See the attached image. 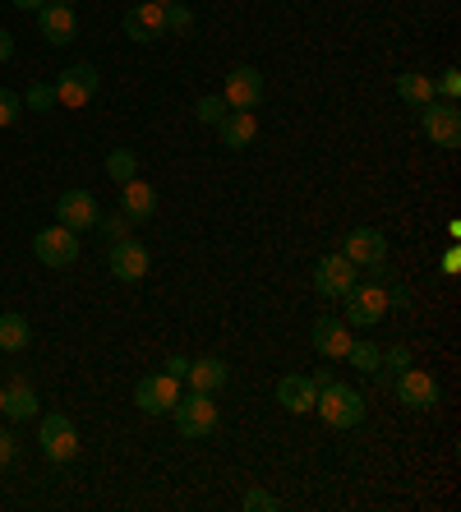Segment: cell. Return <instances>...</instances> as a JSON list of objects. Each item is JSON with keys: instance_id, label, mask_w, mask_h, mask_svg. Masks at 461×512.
I'll return each mask as SVG.
<instances>
[{"instance_id": "836d02e7", "label": "cell", "mask_w": 461, "mask_h": 512, "mask_svg": "<svg viewBox=\"0 0 461 512\" xmlns=\"http://www.w3.org/2000/svg\"><path fill=\"white\" fill-rule=\"evenodd\" d=\"M383 365H388V370H406V365H411V351H406V346H388V351H383Z\"/></svg>"}, {"instance_id": "b9f144b4", "label": "cell", "mask_w": 461, "mask_h": 512, "mask_svg": "<svg viewBox=\"0 0 461 512\" xmlns=\"http://www.w3.org/2000/svg\"><path fill=\"white\" fill-rule=\"evenodd\" d=\"M60 5H74V0H60Z\"/></svg>"}, {"instance_id": "60d3db41", "label": "cell", "mask_w": 461, "mask_h": 512, "mask_svg": "<svg viewBox=\"0 0 461 512\" xmlns=\"http://www.w3.org/2000/svg\"><path fill=\"white\" fill-rule=\"evenodd\" d=\"M153 5H171V0H153Z\"/></svg>"}, {"instance_id": "e575fe53", "label": "cell", "mask_w": 461, "mask_h": 512, "mask_svg": "<svg viewBox=\"0 0 461 512\" xmlns=\"http://www.w3.org/2000/svg\"><path fill=\"white\" fill-rule=\"evenodd\" d=\"M383 291H388V305H392V310H411V291H406V286L392 282V286H383Z\"/></svg>"}, {"instance_id": "ffe728a7", "label": "cell", "mask_w": 461, "mask_h": 512, "mask_svg": "<svg viewBox=\"0 0 461 512\" xmlns=\"http://www.w3.org/2000/svg\"><path fill=\"white\" fill-rule=\"evenodd\" d=\"M217 134H222L226 148H249V143L259 139V120H254V111H226L217 120Z\"/></svg>"}, {"instance_id": "4fadbf2b", "label": "cell", "mask_w": 461, "mask_h": 512, "mask_svg": "<svg viewBox=\"0 0 461 512\" xmlns=\"http://www.w3.org/2000/svg\"><path fill=\"white\" fill-rule=\"evenodd\" d=\"M37 33L47 37L51 47H65L79 37V19H74V5H60V0H47L37 10Z\"/></svg>"}, {"instance_id": "e0dca14e", "label": "cell", "mask_w": 461, "mask_h": 512, "mask_svg": "<svg viewBox=\"0 0 461 512\" xmlns=\"http://www.w3.org/2000/svg\"><path fill=\"white\" fill-rule=\"evenodd\" d=\"M346 346H351V323L323 314V319L314 323V351H319L323 360H342Z\"/></svg>"}, {"instance_id": "f1b7e54d", "label": "cell", "mask_w": 461, "mask_h": 512, "mask_svg": "<svg viewBox=\"0 0 461 512\" xmlns=\"http://www.w3.org/2000/svg\"><path fill=\"white\" fill-rule=\"evenodd\" d=\"M97 231H102V236H107L111 245H116V240L130 236V217H125V213H107V217H97Z\"/></svg>"}, {"instance_id": "d6a6232c", "label": "cell", "mask_w": 461, "mask_h": 512, "mask_svg": "<svg viewBox=\"0 0 461 512\" xmlns=\"http://www.w3.org/2000/svg\"><path fill=\"white\" fill-rule=\"evenodd\" d=\"M434 93H443V102H457V97H461V70H443V74H438Z\"/></svg>"}, {"instance_id": "603a6c76", "label": "cell", "mask_w": 461, "mask_h": 512, "mask_svg": "<svg viewBox=\"0 0 461 512\" xmlns=\"http://www.w3.org/2000/svg\"><path fill=\"white\" fill-rule=\"evenodd\" d=\"M397 97L402 102H411V107H425V102H434V79L429 74H397Z\"/></svg>"}, {"instance_id": "277c9868", "label": "cell", "mask_w": 461, "mask_h": 512, "mask_svg": "<svg viewBox=\"0 0 461 512\" xmlns=\"http://www.w3.org/2000/svg\"><path fill=\"white\" fill-rule=\"evenodd\" d=\"M37 443H42L47 462L65 466V462H74V457H79V429H74V420L65 416V411H51V416H42Z\"/></svg>"}, {"instance_id": "484cf974", "label": "cell", "mask_w": 461, "mask_h": 512, "mask_svg": "<svg viewBox=\"0 0 461 512\" xmlns=\"http://www.w3.org/2000/svg\"><path fill=\"white\" fill-rule=\"evenodd\" d=\"M107 176L116 180V185L134 180V176H139V157H134L130 148H111V153H107Z\"/></svg>"}, {"instance_id": "7bdbcfd3", "label": "cell", "mask_w": 461, "mask_h": 512, "mask_svg": "<svg viewBox=\"0 0 461 512\" xmlns=\"http://www.w3.org/2000/svg\"><path fill=\"white\" fill-rule=\"evenodd\" d=\"M0 402H5V388H0Z\"/></svg>"}, {"instance_id": "d590c367", "label": "cell", "mask_w": 461, "mask_h": 512, "mask_svg": "<svg viewBox=\"0 0 461 512\" xmlns=\"http://www.w3.org/2000/svg\"><path fill=\"white\" fill-rule=\"evenodd\" d=\"M14 443H19V439H14L10 429H0V466L14 462Z\"/></svg>"}, {"instance_id": "ba28073f", "label": "cell", "mask_w": 461, "mask_h": 512, "mask_svg": "<svg viewBox=\"0 0 461 512\" xmlns=\"http://www.w3.org/2000/svg\"><path fill=\"white\" fill-rule=\"evenodd\" d=\"M97 88H102V74H97L88 60H79V65H70V70L56 79V102H65V107H88L97 97Z\"/></svg>"}, {"instance_id": "8992f818", "label": "cell", "mask_w": 461, "mask_h": 512, "mask_svg": "<svg viewBox=\"0 0 461 512\" xmlns=\"http://www.w3.org/2000/svg\"><path fill=\"white\" fill-rule=\"evenodd\" d=\"M33 254H37V263H47V268H70L74 259H79V231H70V227H42L33 236Z\"/></svg>"}, {"instance_id": "d6986e66", "label": "cell", "mask_w": 461, "mask_h": 512, "mask_svg": "<svg viewBox=\"0 0 461 512\" xmlns=\"http://www.w3.org/2000/svg\"><path fill=\"white\" fill-rule=\"evenodd\" d=\"M314 397H319V388H314V379H305V374H286V379L277 383V402H282L291 416L314 411Z\"/></svg>"}, {"instance_id": "9c48e42d", "label": "cell", "mask_w": 461, "mask_h": 512, "mask_svg": "<svg viewBox=\"0 0 461 512\" xmlns=\"http://www.w3.org/2000/svg\"><path fill=\"white\" fill-rule=\"evenodd\" d=\"M355 273H360V268H355L346 254H328V259L314 263V291H319V296L342 300L346 291L355 286Z\"/></svg>"}, {"instance_id": "d4e9b609", "label": "cell", "mask_w": 461, "mask_h": 512, "mask_svg": "<svg viewBox=\"0 0 461 512\" xmlns=\"http://www.w3.org/2000/svg\"><path fill=\"white\" fill-rule=\"evenodd\" d=\"M342 360H351L360 374H379V365H383V351L374 342H355L351 337V346H346V356Z\"/></svg>"}, {"instance_id": "f35d334b", "label": "cell", "mask_w": 461, "mask_h": 512, "mask_svg": "<svg viewBox=\"0 0 461 512\" xmlns=\"http://www.w3.org/2000/svg\"><path fill=\"white\" fill-rule=\"evenodd\" d=\"M10 56H14V37L5 33V28H0V65H5Z\"/></svg>"}, {"instance_id": "44dd1931", "label": "cell", "mask_w": 461, "mask_h": 512, "mask_svg": "<svg viewBox=\"0 0 461 512\" xmlns=\"http://www.w3.org/2000/svg\"><path fill=\"white\" fill-rule=\"evenodd\" d=\"M190 388H199V393H217V388H226V379H231V370H226V360L208 356V360H190Z\"/></svg>"}, {"instance_id": "4316f807", "label": "cell", "mask_w": 461, "mask_h": 512, "mask_svg": "<svg viewBox=\"0 0 461 512\" xmlns=\"http://www.w3.org/2000/svg\"><path fill=\"white\" fill-rule=\"evenodd\" d=\"M24 107H33V111H56V84H28Z\"/></svg>"}, {"instance_id": "7402d4cb", "label": "cell", "mask_w": 461, "mask_h": 512, "mask_svg": "<svg viewBox=\"0 0 461 512\" xmlns=\"http://www.w3.org/2000/svg\"><path fill=\"white\" fill-rule=\"evenodd\" d=\"M0 416H10V420H33L37 416V393L28 388L24 379L10 383L5 388V402H0Z\"/></svg>"}, {"instance_id": "5b68a950", "label": "cell", "mask_w": 461, "mask_h": 512, "mask_svg": "<svg viewBox=\"0 0 461 512\" xmlns=\"http://www.w3.org/2000/svg\"><path fill=\"white\" fill-rule=\"evenodd\" d=\"M420 130L434 148H457L461 143V111L457 102H425L420 107Z\"/></svg>"}, {"instance_id": "8d00e7d4", "label": "cell", "mask_w": 461, "mask_h": 512, "mask_svg": "<svg viewBox=\"0 0 461 512\" xmlns=\"http://www.w3.org/2000/svg\"><path fill=\"white\" fill-rule=\"evenodd\" d=\"M166 374H171V379H185V374H190V360H185V356H171V360H166Z\"/></svg>"}, {"instance_id": "7a4b0ae2", "label": "cell", "mask_w": 461, "mask_h": 512, "mask_svg": "<svg viewBox=\"0 0 461 512\" xmlns=\"http://www.w3.org/2000/svg\"><path fill=\"white\" fill-rule=\"evenodd\" d=\"M171 416H176V429H180V439H208L217 429V402H213V393H199L194 388L190 397L180 393V402L171 406Z\"/></svg>"}, {"instance_id": "8fae6325", "label": "cell", "mask_w": 461, "mask_h": 512, "mask_svg": "<svg viewBox=\"0 0 461 512\" xmlns=\"http://www.w3.org/2000/svg\"><path fill=\"white\" fill-rule=\"evenodd\" d=\"M438 397H443V393H438V379H434V374L411 370V365L397 374V402H402V406H411V411H434Z\"/></svg>"}, {"instance_id": "2e32d148", "label": "cell", "mask_w": 461, "mask_h": 512, "mask_svg": "<svg viewBox=\"0 0 461 512\" xmlns=\"http://www.w3.org/2000/svg\"><path fill=\"white\" fill-rule=\"evenodd\" d=\"M148 268H153V259H148V250L139 240L125 236L111 245V277L116 282H139V277H148Z\"/></svg>"}, {"instance_id": "cb8c5ba5", "label": "cell", "mask_w": 461, "mask_h": 512, "mask_svg": "<svg viewBox=\"0 0 461 512\" xmlns=\"http://www.w3.org/2000/svg\"><path fill=\"white\" fill-rule=\"evenodd\" d=\"M28 342H33V328L24 314H0V351H24Z\"/></svg>"}, {"instance_id": "4dcf8cb0", "label": "cell", "mask_w": 461, "mask_h": 512, "mask_svg": "<svg viewBox=\"0 0 461 512\" xmlns=\"http://www.w3.org/2000/svg\"><path fill=\"white\" fill-rule=\"evenodd\" d=\"M19 111H24V97L10 93V88H0V130H5V125H14V120H19Z\"/></svg>"}, {"instance_id": "30bf717a", "label": "cell", "mask_w": 461, "mask_h": 512, "mask_svg": "<svg viewBox=\"0 0 461 512\" xmlns=\"http://www.w3.org/2000/svg\"><path fill=\"white\" fill-rule=\"evenodd\" d=\"M222 97L231 111H254L263 102V74L254 70V65H236V70L226 74Z\"/></svg>"}, {"instance_id": "7c38bea8", "label": "cell", "mask_w": 461, "mask_h": 512, "mask_svg": "<svg viewBox=\"0 0 461 512\" xmlns=\"http://www.w3.org/2000/svg\"><path fill=\"white\" fill-rule=\"evenodd\" d=\"M97 217H102V208H97V199L88 190H65L56 199V222L70 231H93Z\"/></svg>"}, {"instance_id": "83f0119b", "label": "cell", "mask_w": 461, "mask_h": 512, "mask_svg": "<svg viewBox=\"0 0 461 512\" xmlns=\"http://www.w3.org/2000/svg\"><path fill=\"white\" fill-rule=\"evenodd\" d=\"M171 28H176V33H190L194 28V14L185 0H171V5H166V33H171Z\"/></svg>"}, {"instance_id": "1f68e13d", "label": "cell", "mask_w": 461, "mask_h": 512, "mask_svg": "<svg viewBox=\"0 0 461 512\" xmlns=\"http://www.w3.org/2000/svg\"><path fill=\"white\" fill-rule=\"evenodd\" d=\"M240 503H245V512H277V508H282V499H272L268 489H249Z\"/></svg>"}, {"instance_id": "3957f363", "label": "cell", "mask_w": 461, "mask_h": 512, "mask_svg": "<svg viewBox=\"0 0 461 512\" xmlns=\"http://www.w3.org/2000/svg\"><path fill=\"white\" fill-rule=\"evenodd\" d=\"M342 305H346L342 319L351 323V328H374V323L388 314V291H383V282H355L342 296Z\"/></svg>"}, {"instance_id": "ab89813d", "label": "cell", "mask_w": 461, "mask_h": 512, "mask_svg": "<svg viewBox=\"0 0 461 512\" xmlns=\"http://www.w3.org/2000/svg\"><path fill=\"white\" fill-rule=\"evenodd\" d=\"M14 10H42V5H47V0H10Z\"/></svg>"}, {"instance_id": "5bb4252c", "label": "cell", "mask_w": 461, "mask_h": 512, "mask_svg": "<svg viewBox=\"0 0 461 512\" xmlns=\"http://www.w3.org/2000/svg\"><path fill=\"white\" fill-rule=\"evenodd\" d=\"M125 37L130 42H157L166 37V5H153V0H139L125 10Z\"/></svg>"}, {"instance_id": "74e56055", "label": "cell", "mask_w": 461, "mask_h": 512, "mask_svg": "<svg viewBox=\"0 0 461 512\" xmlns=\"http://www.w3.org/2000/svg\"><path fill=\"white\" fill-rule=\"evenodd\" d=\"M443 273H461V250H457V245L443 254Z\"/></svg>"}, {"instance_id": "52a82bcc", "label": "cell", "mask_w": 461, "mask_h": 512, "mask_svg": "<svg viewBox=\"0 0 461 512\" xmlns=\"http://www.w3.org/2000/svg\"><path fill=\"white\" fill-rule=\"evenodd\" d=\"M176 402H180V379H171V374H148L134 388V406L143 416H171Z\"/></svg>"}, {"instance_id": "ac0fdd59", "label": "cell", "mask_w": 461, "mask_h": 512, "mask_svg": "<svg viewBox=\"0 0 461 512\" xmlns=\"http://www.w3.org/2000/svg\"><path fill=\"white\" fill-rule=\"evenodd\" d=\"M120 213L130 217V222H148V217L157 213V190L143 185L139 176L125 180V185H120Z\"/></svg>"}, {"instance_id": "6da1fadb", "label": "cell", "mask_w": 461, "mask_h": 512, "mask_svg": "<svg viewBox=\"0 0 461 512\" xmlns=\"http://www.w3.org/2000/svg\"><path fill=\"white\" fill-rule=\"evenodd\" d=\"M314 411H319L323 425H332V429H355L360 420H365V397L355 393V388H346V383L332 379L328 388H319Z\"/></svg>"}, {"instance_id": "f546056e", "label": "cell", "mask_w": 461, "mask_h": 512, "mask_svg": "<svg viewBox=\"0 0 461 512\" xmlns=\"http://www.w3.org/2000/svg\"><path fill=\"white\" fill-rule=\"evenodd\" d=\"M226 97H199V107H194V116H199V125H217V120L226 116Z\"/></svg>"}, {"instance_id": "9a60e30c", "label": "cell", "mask_w": 461, "mask_h": 512, "mask_svg": "<svg viewBox=\"0 0 461 512\" xmlns=\"http://www.w3.org/2000/svg\"><path fill=\"white\" fill-rule=\"evenodd\" d=\"M342 254L355 263V268H374V263L388 259V236L374 227H355L351 236L342 240Z\"/></svg>"}]
</instances>
